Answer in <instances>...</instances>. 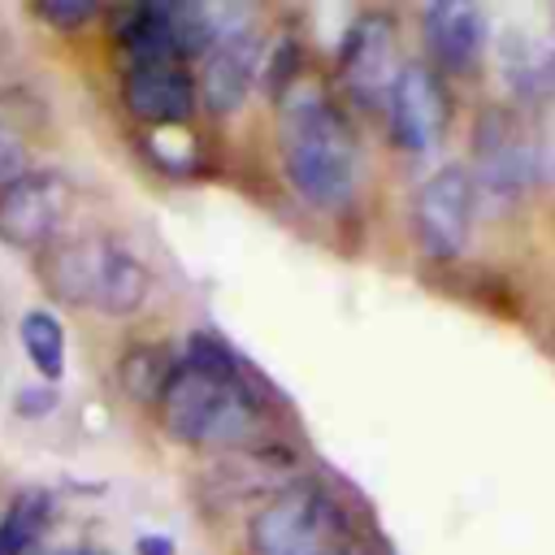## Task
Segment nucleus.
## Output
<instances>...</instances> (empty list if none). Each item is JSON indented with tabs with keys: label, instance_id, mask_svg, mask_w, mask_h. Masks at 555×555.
Instances as JSON below:
<instances>
[{
	"label": "nucleus",
	"instance_id": "f257e3e1",
	"mask_svg": "<svg viewBox=\"0 0 555 555\" xmlns=\"http://www.w3.org/2000/svg\"><path fill=\"white\" fill-rule=\"evenodd\" d=\"M160 421L186 447H238L260 408L243 382L234 351L212 334H191L186 351L173 360V373L160 390Z\"/></svg>",
	"mask_w": 555,
	"mask_h": 555
},
{
	"label": "nucleus",
	"instance_id": "f03ea898",
	"mask_svg": "<svg viewBox=\"0 0 555 555\" xmlns=\"http://www.w3.org/2000/svg\"><path fill=\"white\" fill-rule=\"evenodd\" d=\"M278 156L299 199L312 208H343L356 195L360 147L343 108L321 82H291L278 104Z\"/></svg>",
	"mask_w": 555,
	"mask_h": 555
},
{
	"label": "nucleus",
	"instance_id": "7ed1b4c3",
	"mask_svg": "<svg viewBox=\"0 0 555 555\" xmlns=\"http://www.w3.org/2000/svg\"><path fill=\"white\" fill-rule=\"evenodd\" d=\"M48 286L69 304H91L108 317H130L134 308H143L152 278L130 247L113 238H78L52 247Z\"/></svg>",
	"mask_w": 555,
	"mask_h": 555
},
{
	"label": "nucleus",
	"instance_id": "20e7f679",
	"mask_svg": "<svg viewBox=\"0 0 555 555\" xmlns=\"http://www.w3.org/2000/svg\"><path fill=\"white\" fill-rule=\"evenodd\" d=\"M347 520L330 490L295 481L278 490L247 525L256 555H343Z\"/></svg>",
	"mask_w": 555,
	"mask_h": 555
},
{
	"label": "nucleus",
	"instance_id": "39448f33",
	"mask_svg": "<svg viewBox=\"0 0 555 555\" xmlns=\"http://www.w3.org/2000/svg\"><path fill=\"white\" fill-rule=\"evenodd\" d=\"M473 204L477 191L464 165H442L429 173L412 195V234L421 251L434 260H455L473 234Z\"/></svg>",
	"mask_w": 555,
	"mask_h": 555
},
{
	"label": "nucleus",
	"instance_id": "423d86ee",
	"mask_svg": "<svg viewBox=\"0 0 555 555\" xmlns=\"http://www.w3.org/2000/svg\"><path fill=\"white\" fill-rule=\"evenodd\" d=\"M69 212V178L56 169H26L0 186V243L17 251L52 247Z\"/></svg>",
	"mask_w": 555,
	"mask_h": 555
},
{
	"label": "nucleus",
	"instance_id": "0eeeda50",
	"mask_svg": "<svg viewBox=\"0 0 555 555\" xmlns=\"http://www.w3.org/2000/svg\"><path fill=\"white\" fill-rule=\"evenodd\" d=\"M447 117H451V100H447L442 78L429 65H403L386 100L390 139L403 152H429L442 143Z\"/></svg>",
	"mask_w": 555,
	"mask_h": 555
},
{
	"label": "nucleus",
	"instance_id": "6e6552de",
	"mask_svg": "<svg viewBox=\"0 0 555 555\" xmlns=\"http://www.w3.org/2000/svg\"><path fill=\"white\" fill-rule=\"evenodd\" d=\"M338 74L347 82V91L364 104V108H386L390 87L399 78L395 65V26L386 13H364L338 52Z\"/></svg>",
	"mask_w": 555,
	"mask_h": 555
},
{
	"label": "nucleus",
	"instance_id": "1a4fd4ad",
	"mask_svg": "<svg viewBox=\"0 0 555 555\" xmlns=\"http://www.w3.org/2000/svg\"><path fill=\"white\" fill-rule=\"evenodd\" d=\"M260 52H264V39L256 35V26L221 39L204 56V69H199V104L212 108V113H234L247 100L251 82H256Z\"/></svg>",
	"mask_w": 555,
	"mask_h": 555
},
{
	"label": "nucleus",
	"instance_id": "9d476101",
	"mask_svg": "<svg viewBox=\"0 0 555 555\" xmlns=\"http://www.w3.org/2000/svg\"><path fill=\"white\" fill-rule=\"evenodd\" d=\"M121 91L130 113L152 126H178L199 104V87L182 65H130L121 78Z\"/></svg>",
	"mask_w": 555,
	"mask_h": 555
},
{
	"label": "nucleus",
	"instance_id": "9b49d317",
	"mask_svg": "<svg viewBox=\"0 0 555 555\" xmlns=\"http://www.w3.org/2000/svg\"><path fill=\"white\" fill-rule=\"evenodd\" d=\"M434 61L451 74H468L486 48V13L477 4H434L421 13Z\"/></svg>",
	"mask_w": 555,
	"mask_h": 555
},
{
	"label": "nucleus",
	"instance_id": "f8f14e48",
	"mask_svg": "<svg viewBox=\"0 0 555 555\" xmlns=\"http://www.w3.org/2000/svg\"><path fill=\"white\" fill-rule=\"evenodd\" d=\"M477 165H481L486 186H494V191H516L533 178V152L512 126H503V117L481 126Z\"/></svg>",
	"mask_w": 555,
	"mask_h": 555
},
{
	"label": "nucleus",
	"instance_id": "ddd939ff",
	"mask_svg": "<svg viewBox=\"0 0 555 555\" xmlns=\"http://www.w3.org/2000/svg\"><path fill=\"white\" fill-rule=\"evenodd\" d=\"M22 347H26V360L35 364V373L43 382H61V373H65V330L52 312L30 308L22 317Z\"/></svg>",
	"mask_w": 555,
	"mask_h": 555
},
{
	"label": "nucleus",
	"instance_id": "4468645a",
	"mask_svg": "<svg viewBox=\"0 0 555 555\" xmlns=\"http://www.w3.org/2000/svg\"><path fill=\"white\" fill-rule=\"evenodd\" d=\"M43 520H48V494L30 490V494L13 499L9 512L0 516V555H26L39 538Z\"/></svg>",
	"mask_w": 555,
	"mask_h": 555
},
{
	"label": "nucleus",
	"instance_id": "2eb2a0df",
	"mask_svg": "<svg viewBox=\"0 0 555 555\" xmlns=\"http://www.w3.org/2000/svg\"><path fill=\"white\" fill-rule=\"evenodd\" d=\"M169 373H173V360H165V356L152 351V347H134V351L121 360V382H126L139 399H160Z\"/></svg>",
	"mask_w": 555,
	"mask_h": 555
},
{
	"label": "nucleus",
	"instance_id": "dca6fc26",
	"mask_svg": "<svg viewBox=\"0 0 555 555\" xmlns=\"http://www.w3.org/2000/svg\"><path fill=\"white\" fill-rule=\"evenodd\" d=\"M39 17L52 26H78V22L95 17V4L91 0H52V4H39Z\"/></svg>",
	"mask_w": 555,
	"mask_h": 555
},
{
	"label": "nucleus",
	"instance_id": "f3484780",
	"mask_svg": "<svg viewBox=\"0 0 555 555\" xmlns=\"http://www.w3.org/2000/svg\"><path fill=\"white\" fill-rule=\"evenodd\" d=\"M17 173H26V169H22V143H17V134L0 121V186L13 182Z\"/></svg>",
	"mask_w": 555,
	"mask_h": 555
},
{
	"label": "nucleus",
	"instance_id": "a211bd4d",
	"mask_svg": "<svg viewBox=\"0 0 555 555\" xmlns=\"http://www.w3.org/2000/svg\"><path fill=\"white\" fill-rule=\"evenodd\" d=\"M139 551H143V555H169L173 546H169V538H143Z\"/></svg>",
	"mask_w": 555,
	"mask_h": 555
},
{
	"label": "nucleus",
	"instance_id": "6ab92c4d",
	"mask_svg": "<svg viewBox=\"0 0 555 555\" xmlns=\"http://www.w3.org/2000/svg\"><path fill=\"white\" fill-rule=\"evenodd\" d=\"M69 555H104V551H69Z\"/></svg>",
	"mask_w": 555,
	"mask_h": 555
}]
</instances>
